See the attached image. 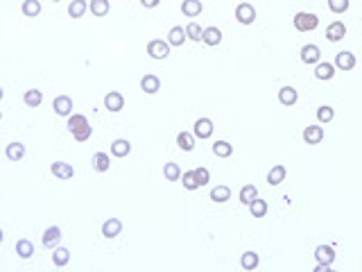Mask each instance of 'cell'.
<instances>
[{"instance_id":"obj_24","label":"cell","mask_w":362,"mask_h":272,"mask_svg":"<svg viewBox=\"0 0 362 272\" xmlns=\"http://www.w3.org/2000/svg\"><path fill=\"white\" fill-rule=\"evenodd\" d=\"M16 252L21 259H29V256L34 254V245H32V241H27V238H21V241L16 243Z\"/></svg>"},{"instance_id":"obj_44","label":"cell","mask_w":362,"mask_h":272,"mask_svg":"<svg viewBox=\"0 0 362 272\" xmlns=\"http://www.w3.org/2000/svg\"><path fill=\"white\" fill-rule=\"evenodd\" d=\"M143 2V7H147V9H152V7H156L161 0H140Z\"/></svg>"},{"instance_id":"obj_39","label":"cell","mask_w":362,"mask_h":272,"mask_svg":"<svg viewBox=\"0 0 362 272\" xmlns=\"http://www.w3.org/2000/svg\"><path fill=\"white\" fill-rule=\"evenodd\" d=\"M163 175H165V179H170V182H177V179H181V168L170 161V163L163 166Z\"/></svg>"},{"instance_id":"obj_21","label":"cell","mask_w":362,"mask_h":272,"mask_svg":"<svg viewBox=\"0 0 362 272\" xmlns=\"http://www.w3.org/2000/svg\"><path fill=\"white\" fill-rule=\"evenodd\" d=\"M129 150H131V143H129L127 138H118V141H113V145H111L113 157H127Z\"/></svg>"},{"instance_id":"obj_38","label":"cell","mask_w":362,"mask_h":272,"mask_svg":"<svg viewBox=\"0 0 362 272\" xmlns=\"http://www.w3.org/2000/svg\"><path fill=\"white\" fill-rule=\"evenodd\" d=\"M23 14L25 16H39V14H41V2H39V0H25Z\"/></svg>"},{"instance_id":"obj_14","label":"cell","mask_w":362,"mask_h":272,"mask_svg":"<svg viewBox=\"0 0 362 272\" xmlns=\"http://www.w3.org/2000/svg\"><path fill=\"white\" fill-rule=\"evenodd\" d=\"M279 100H281V105H285V107L297 105V100H299L297 89H292V86H283V89L279 91Z\"/></svg>"},{"instance_id":"obj_12","label":"cell","mask_w":362,"mask_h":272,"mask_svg":"<svg viewBox=\"0 0 362 272\" xmlns=\"http://www.w3.org/2000/svg\"><path fill=\"white\" fill-rule=\"evenodd\" d=\"M315 256L319 263H326V266H333L335 261V249L331 247V245H319V247L315 249Z\"/></svg>"},{"instance_id":"obj_25","label":"cell","mask_w":362,"mask_h":272,"mask_svg":"<svg viewBox=\"0 0 362 272\" xmlns=\"http://www.w3.org/2000/svg\"><path fill=\"white\" fill-rule=\"evenodd\" d=\"M333 75H335V66L333 64H317V68H315V77L317 80H333Z\"/></svg>"},{"instance_id":"obj_34","label":"cell","mask_w":362,"mask_h":272,"mask_svg":"<svg viewBox=\"0 0 362 272\" xmlns=\"http://www.w3.org/2000/svg\"><path fill=\"white\" fill-rule=\"evenodd\" d=\"M181 184H183V189H186V190L199 189V182H197V175H195V170L183 172V175H181Z\"/></svg>"},{"instance_id":"obj_5","label":"cell","mask_w":362,"mask_h":272,"mask_svg":"<svg viewBox=\"0 0 362 272\" xmlns=\"http://www.w3.org/2000/svg\"><path fill=\"white\" fill-rule=\"evenodd\" d=\"M321 138H324V127H319V125H308L304 130V141L308 145H317V143H321Z\"/></svg>"},{"instance_id":"obj_6","label":"cell","mask_w":362,"mask_h":272,"mask_svg":"<svg viewBox=\"0 0 362 272\" xmlns=\"http://www.w3.org/2000/svg\"><path fill=\"white\" fill-rule=\"evenodd\" d=\"M104 107L109 109V111H120V109L125 107L123 93H118V91H109V93L104 95Z\"/></svg>"},{"instance_id":"obj_11","label":"cell","mask_w":362,"mask_h":272,"mask_svg":"<svg viewBox=\"0 0 362 272\" xmlns=\"http://www.w3.org/2000/svg\"><path fill=\"white\" fill-rule=\"evenodd\" d=\"M346 34V27L342 21H335V23H331L326 27V39L328 41H339V39H344Z\"/></svg>"},{"instance_id":"obj_23","label":"cell","mask_w":362,"mask_h":272,"mask_svg":"<svg viewBox=\"0 0 362 272\" xmlns=\"http://www.w3.org/2000/svg\"><path fill=\"white\" fill-rule=\"evenodd\" d=\"M258 263H260V256H258L256 252H245L242 259H240V266L245 268V270H256Z\"/></svg>"},{"instance_id":"obj_36","label":"cell","mask_w":362,"mask_h":272,"mask_svg":"<svg viewBox=\"0 0 362 272\" xmlns=\"http://www.w3.org/2000/svg\"><path fill=\"white\" fill-rule=\"evenodd\" d=\"M249 211H251V216H254V218H263L265 213H267V202H265V200H258V197H256V200L249 204Z\"/></svg>"},{"instance_id":"obj_42","label":"cell","mask_w":362,"mask_h":272,"mask_svg":"<svg viewBox=\"0 0 362 272\" xmlns=\"http://www.w3.org/2000/svg\"><path fill=\"white\" fill-rule=\"evenodd\" d=\"M328 7L333 14H344L349 9V0H328Z\"/></svg>"},{"instance_id":"obj_3","label":"cell","mask_w":362,"mask_h":272,"mask_svg":"<svg viewBox=\"0 0 362 272\" xmlns=\"http://www.w3.org/2000/svg\"><path fill=\"white\" fill-rule=\"evenodd\" d=\"M235 18H238L242 25H251L256 21V9H254L249 2H240L238 9H235Z\"/></svg>"},{"instance_id":"obj_35","label":"cell","mask_w":362,"mask_h":272,"mask_svg":"<svg viewBox=\"0 0 362 272\" xmlns=\"http://www.w3.org/2000/svg\"><path fill=\"white\" fill-rule=\"evenodd\" d=\"M68 261H70V252H68V249H66V247H57V249H54V254H52V263H54V266L64 268Z\"/></svg>"},{"instance_id":"obj_10","label":"cell","mask_w":362,"mask_h":272,"mask_svg":"<svg viewBox=\"0 0 362 272\" xmlns=\"http://www.w3.org/2000/svg\"><path fill=\"white\" fill-rule=\"evenodd\" d=\"M52 175L59 177V179H73L75 170H73V166L66 163V161H54L52 163Z\"/></svg>"},{"instance_id":"obj_30","label":"cell","mask_w":362,"mask_h":272,"mask_svg":"<svg viewBox=\"0 0 362 272\" xmlns=\"http://www.w3.org/2000/svg\"><path fill=\"white\" fill-rule=\"evenodd\" d=\"M88 9V5H86V0H73L68 5V14H70V18H79V16H84V12Z\"/></svg>"},{"instance_id":"obj_4","label":"cell","mask_w":362,"mask_h":272,"mask_svg":"<svg viewBox=\"0 0 362 272\" xmlns=\"http://www.w3.org/2000/svg\"><path fill=\"white\" fill-rule=\"evenodd\" d=\"M52 109L57 116H70V111H73V100H70L68 95H57L52 102Z\"/></svg>"},{"instance_id":"obj_40","label":"cell","mask_w":362,"mask_h":272,"mask_svg":"<svg viewBox=\"0 0 362 272\" xmlns=\"http://www.w3.org/2000/svg\"><path fill=\"white\" fill-rule=\"evenodd\" d=\"M317 118H319V123H331V120L335 118L333 107H328V105L319 107V109H317Z\"/></svg>"},{"instance_id":"obj_29","label":"cell","mask_w":362,"mask_h":272,"mask_svg":"<svg viewBox=\"0 0 362 272\" xmlns=\"http://www.w3.org/2000/svg\"><path fill=\"white\" fill-rule=\"evenodd\" d=\"M23 100H25V105H27V107H39L43 102V93L39 89H29V91H25Z\"/></svg>"},{"instance_id":"obj_22","label":"cell","mask_w":362,"mask_h":272,"mask_svg":"<svg viewBox=\"0 0 362 272\" xmlns=\"http://www.w3.org/2000/svg\"><path fill=\"white\" fill-rule=\"evenodd\" d=\"M202 41H204L206 46H217V43L222 41V32L217 30V27H206Z\"/></svg>"},{"instance_id":"obj_7","label":"cell","mask_w":362,"mask_h":272,"mask_svg":"<svg viewBox=\"0 0 362 272\" xmlns=\"http://www.w3.org/2000/svg\"><path fill=\"white\" fill-rule=\"evenodd\" d=\"M335 66H337L339 71H353L356 68V54L353 53H337L335 57Z\"/></svg>"},{"instance_id":"obj_43","label":"cell","mask_w":362,"mask_h":272,"mask_svg":"<svg viewBox=\"0 0 362 272\" xmlns=\"http://www.w3.org/2000/svg\"><path fill=\"white\" fill-rule=\"evenodd\" d=\"M195 175H197V182H199V186H206V184H208V179H210V172L206 170V168H197V170H195Z\"/></svg>"},{"instance_id":"obj_31","label":"cell","mask_w":362,"mask_h":272,"mask_svg":"<svg viewBox=\"0 0 362 272\" xmlns=\"http://www.w3.org/2000/svg\"><path fill=\"white\" fill-rule=\"evenodd\" d=\"M109 166H111V161H109V154H104V152H98L93 157V168L98 172H106L109 170Z\"/></svg>"},{"instance_id":"obj_20","label":"cell","mask_w":362,"mask_h":272,"mask_svg":"<svg viewBox=\"0 0 362 272\" xmlns=\"http://www.w3.org/2000/svg\"><path fill=\"white\" fill-rule=\"evenodd\" d=\"M7 154V159H12V161H21L25 157V145L23 143H9L5 150Z\"/></svg>"},{"instance_id":"obj_37","label":"cell","mask_w":362,"mask_h":272,"mask_svg":"<svg viewBox=\"0 0 362 272\" xmlns=\"http://www.w3.org/2000/svg\"><path fill=\"white\" fill-rule=\"evenodd\" d=\"M91 14L106 16L109 14V0H91Z\"/></svg>"},{"instance_id":"obj_41","label":"cell","mask_w":362,"mask_h":272,"mask_svg":"<svg viewBox=\"0 0 362 272\" xmlns=\"http://www.w3.org/2000/svg\"><path fill=\"white\" fill-rule=\"evenodd\" d=\"M186 34H188V39H193V41H199L202 36H204V30L199 27L197 23H188L186 25Z\"/></svg>"},{"instance_id":"obj_13","label":"cell","mask_w":362,"mask_h":272,"mask_svg":"<svg viewBox=\"0 0 362 272\" xmlns=\"http://www.w3.org/2000/svg\"><path fill=\"white\" fill-rule=\"evenodd\" d=\"M319 57H321L319 48L312 46V43L301 48V61H304V64H317V61H319Z\"/></svg>"},{"instance_id":"obj_26","label":"cell","mask_w":362,"mask_h":272,"mask_svg":"<svg viewBox=\"0 0 362 272\" xmlns=\"http://www.w3.org/2000/svg\"><path fill=\"white\" fill-rule=\"evenodd\" d=\"M213 154L215 157H220V159H227V157H231L233 154V145L227 141H217L215 145H213Z\"/></svg>"},{"instance_id":"obj_8","label":"cell","mask_w":362,"mask_h":272,"mask_svg":"<svg viewBox=\"0 0 362 272\" xmlns=\"http://www.w3.org/2000/svg\"><path fill=\"white\" fill-rule=\"evenodd\" d=\"M120 231H123V222H120L118 218H109V220H104V222H102V236L116 238Z\"/></svg>"},{"instance_id":"obj_1","label":"cell","mask_w":362,"mask_h":272,"mask_svg":"<svg viewBox=\"0 0 362 272\" xmlns=\"http://www.w3.org/2000/svg\"><path fill=\"white\" fill-rule=\"evenodd\" d=\"M292 23L299 32H312L317 25H319V18H317L315 14H310V12H299L297 16L292 18Z\"/></svg>"},{"instance_id":"obj_2","label":"cell","mask_w":362,"mask_h":272,"mask_svg":"<svg viewBox=\"0 0 362 272\" xmlns=\"http://www.w3.org/2000/svg\"><path fill=\"white\" fill-rule=\"evenodd\" d=\"M147 54L152 59H165L170 54V43L163 41V39H154V41L147 43Z\"/></svg>"},{"instance_id":"obj_17","label":"cell","mask_w":362,"mask_h":272,"mask_svg":"<svg viewBox=\"0 0 362 272\" xmlns=\"http://www.w3.org/2000/svg\"><path fill=\"white\" fill-rule=\"evenodd\" d=\"M188 39V34H186V27H172L170 30V34H168V43L170 46H183V41Z\"/></svg>"},{"instance_id":"obj_15","label":"cell","mask_w":362,"mask_h":272,"mask_svg":"<svg viewBox=\"0 0 362 272\" xmlns=\"http://www.w3.org/2000/svg\"><path fill=\"white\" fill-rule=\"evenodd\" d=\"M140 89L145 91V93H156L161 89V80L156 75H145L140 80Z\"/></svg>"},{"instance_id":"obj_32","label":"cell","mask_w":362,"mask_h":272,"mask_svg":"<svg viewBox=\"0 0 362 272\" xmlns=\"http://www.w3.org/2000/svg\"><path fill=\"white\" fill-rule=\"evenodd\" d=\"M210 200H213V202L231 200V189H229V186H215V189L210 190Z\"/></svg>"},{"instance_id":"obj_47","label":"cell","mask_w":362,"mask_h":272,"mask_svg":"<svg viewBox=\"0 0 362 272\" xmlns=\"http://www.w3.org/2000/svg\"><path fill=\"white\" fill-rule=\"evenodd\" d=\"M242 2H245V0H242Z\"/></svg>"},{"instance_id":"obj_19","label":"cell","mask_w":362,"mask_h":272,"mask_svg":"<svg viewBox=\"0 0 362 272\" xmlns=\"http://www.w3.org/2000/svg\"><path fill=\"white\" fill-rule=\"evenodd\" d=\"M256 197H258V189L254 186V184H247V186H242V189H240V202H242V204H247V207H249V204L256 200Z\"/></svg>"},{"instance_id":"obj_16","label":"cell","mask_w":362,"mask_h":272,"mask_svg":"<svg viewBox=\"0 0 362 272\" xmlns=\"http://www.w3.org/2000/svg\"><path fill=\"white\" fill-rule=\"evenodd\" d=\"M210 134H213V123H210L208 118H199L197 123H195V136H199V138H208Z\"/></svg>"},{"instance_id":"obj_18","label":"cell","mask_w":362,"mask_h":272,"mask_svg":"<svg viewBox=\"0 0 362 272\" xmlns=\"http://www.w3.org/2000/svg\"><path fill=\"white\" fill-rule=\"evenodd\" d=\"M181 12L186 14L188 18L199 16V14H202V2H199V0H183V2H181Z\"/></svg>"},{"instance_id":"obj_46","label":"cell","mask_w":362,"mask_h":272,"mask_svg":"<svg viewBox=\"0 0 362 272\" xmlns=\"http://www.w3.org/2000/svg\"><path fill=\"white\" fill-rule=\"evenodd\" d=\"M52 2H59V0H52Z\"/></svg>"},{"instance_id":"obj_45","label":"cell","mask_w":362,"mask_h":272,"mask_svg":"<svg viewBox=\"0 0 362 272\" xmlns=\"http://www.w3.org/2000/svg\"><path fill=\"white\" fill-rule=\"evenodd\" d=\"M315 272H331V266H326V263H319V266L315 268Z\"/></svg>"},{"instance_id":"obj_27","label":"cell","mask_w":362,"mask_h":272,"mask_svg":"<svg viewBox=\"0 0 362 272\" xmlns=\"http://www.w3.org/2000/svg\"><path fill=\"white\" fill-rule=\"evenodd\" d=\"M283 179H285V166H274L267 172V184H272V186H279Z\"/></svg>"},{"instance_id":"obj_28","label":"cell","mask_w":362,"mask_h":272,"mask_svg":"<svg viewBox=\"0 0 362 272\" xmlns=\"http://www.w3.org/2000/svg\"><path fill=\"white\" fill-rule=\"evenodd\" d=\"M177 145H179L183 152H190V150L195 148V136L188 134V132H181V134L177 136Z\"/></svg>"},{"instance_id":"obj_9","label":"cell","mask_w":362,"mask_h":272,"mask_svg":"<svg viewBox=\"0 0 362 272\" xmlns=\"http://www.w3.org/2000/svg\"><path fill=\"white\" fill-rule=\"evenodd\" d=\"M59 241H61V229L59 227H48L46 234H43V247L54 249Z\"/></svg>"},{"instance_id":"obj_33","label":"cell","mask_w":362,"mask_h":272,"mask_svg":"<svg viewBox=\"0 0 362 272\" xmlns=\"http://www.w3.org/2000/svg\"><path fill=\"white\" fill-rule=\"evenodd\" d=\"M88 125V120H86V116H82V113H73L68 118V130L75 134L77 130H82V127H86Z\"/></svg>"}]
</instances>
